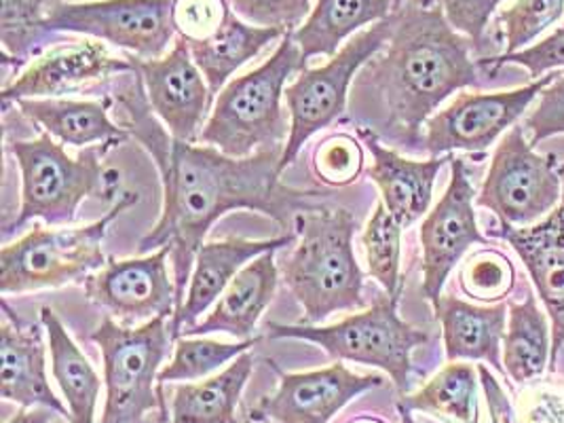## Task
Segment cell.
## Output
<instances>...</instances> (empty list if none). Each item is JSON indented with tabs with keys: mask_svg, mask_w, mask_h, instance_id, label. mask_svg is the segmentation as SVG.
Segmentation results:
<instances>
[{
	"mask_svg": "<svg viewBox=\"0 0 564 423\" xmlns=\"http://www.w3.org/2000/svg\"><path fill=\"white\" fill-rule=\"evenodd\" d=\"M398 413H400V423H416L412 417V411H409L404 404L398 402Z\"/></svg>",
	"mask_w": 564,
	"mask_h": 423,
	"instance_id": "cell-46",
	"label": "cell"
},
{
	"mask_svg": "<svg viewBox=\"0 0 564 423\" xmlns=\"http://www.w3.org/2000/svg\"><path fill=\"white\" fill-rule=\"evenodd\" d=\"M508 312L510 305L506 301L485 307L442 294L434 305V314L442 324L446 360L487 362L506 377L501 349L508 330Z\"/></svg>",
	"mask_w": 564,
	"mask_h": 423,
	"instance_id": "cell-22",
	"label": "cell"
},
{
	"mask_svg": "<svg viewBox=\"0 0 564 423\" xmlns=\"http://www.w3.org/2000/svg\"><path fill=\"white\" fill-rule=\"evenodd\" d=\"M398 303L383 294L370 310L333 326L269 322L267 335L271 339H301L319 345L338 362L386 370L398 392L406 397L411 388L412 351L430 344V335L404 322L398 314Z\"/></svg>",
	"mask_w": 564,
	"mask_h": 423,
	"instance_id": "cell-7",
	"label": "cell"
},
{
	"mask_svg": "<svg viewBox=\"0 0 564 423\" xmlns=\"http://www.w3.org/2000/svg\"><path fill=\"white\" fill-rule=\"evenodd\" d=\"M305 68L307 59L292 39V32H288L262 66L232 79L216 96L197 142L237 159L285 147L290 135L282 106L285 87L288 80Z\"/></svg>",
	"mask_w": 564,
	"mask_h": 423,
	"instance_id": "cell-4",
	"label": "cell"
},
{
	"mask_svg": "<svg viewBox=\"0 0 564 423\" xmlns=\"http://www.w3.org/2000/svg\"><path fill=\"white\" fill-rule=\"evenodd\" d=\"M522 128L531 132L529 142L533 147L564 133V75L541 91L538 106L527 115Z\"/></svg>",
	"mask_w": 564,
	"mask_h": 423,
	"instance_id": "cell-41",
	"label": "cell"
},
{
	"mask_svg": "<svg viewBox=\"0 0 564 423\" xmlns=\"http://www.w3.org/2000/svg\"><path fill=\"white\" fill-rule=\"evenodd\" d=\"M41 324L47 333L52 370L68 406V422L94 423L96 404L102 392V379L80 351L62 319L52 307H41Z\"/></svg>",
	"mask_w": 564,
	"mask_h": 423,
	"instance_id": "cell-27",
	"label": "cell"
},
{
	"mask_svg": "<svg viewBox=\"0 0 564 423\" xmlns=\"http://www.w3.org/2000/svg\"><path fill=\"white\" fill-rule=\"evenodd\" d=\"M275 370L280 386L250 409L252 422L330 423L354 398L383 386L381 375H358L343 362L308 372Z\"/></svg>",
	"mask_w": 564,
	"mask_h": 423,
	"instance_id": "cell-15",
	"label": "cell"
},
{
	"mask_svg": "<svg viewBox=\"0 0 564 423\" xmlns=\"http://www.w3.org/2000/svg\"><path fill=\"white\" fill-rule=\"evenodd\" d=\"M117 94L126 130L154 158L163 183L161 218L153 231L140 239L138 250L156 252L170 248L178 310L193 275L195 257L216 220L232 210L262 212L288 231L294 227V216L313 206L319 195L317 191L280 183L285 147L237 159L207 144L176 140L151 115L153 108L135 70L128 83L119 85Z\"/></svg>",
	"mask_w": 564,
	"mask_h": 423,
	"instance_id": "cell-1",
	"label": "cell"
},
{
	"mask_svg": "<svg viewBox=\"0 0 564 423\" xmlns=\"http://www.w3.org/2000/svg\"><path fill=\"white\" fill-rule=\"evenodd\" d=\"M564 0H516L499 15L506 32V53L522 52L558 20H563Z\"/></svg>",
	"mask_w": 564,
	"mask_h": 423,
	"instance_id": "cell-36",
	"label": "cell"
},
{
	"mask_svg": "<svg viewBox=\"0 0 564 423\" xmlns=\"http://www.w3.org/2000/svg\"><path fill=\"white\" fill-rule=\"evenodd\" d=\"M45 30L91 36L140 59L163 57L176 34L172 0L55 2L45 15Z\"/></svg>",
	"mask_w": 564,
	"mask_h": 423,
	"instance_id": "cell-11",
	"label": "cell"
},
{
	"mask_svg": "<svg viewBox=\"0 0 564 423\" xmlns=\"http://www.w3.org/2000/svg\"><path fill=\"white\" fill-rule=\"evenodd\" d=\"M478 375H480V386H482L485 398H487L490 422L516 423L513 402L506 394V390L501 388V383L495 379V375L485 365H478Z\"/></svg>",
	"mask_w": 564,
	"mask_h": 423,
	"instance_id": "cell-43",
	"label": "cell"
},
{
	"mask_svg": "<svg viewBox=\"0 0 564 423\" xmlns=\"http://www.w3.org/2000/svg\"><path fill=\"white\" fill-rule=\"evenodd\" d=\"M257 358L246 351L231 365L199 383H178L170 423H235L237 406L254 372Z\"/></svg>",
	"mask_w": 564,
	"mask_h": 423,
	"instance_id": "cell-26",
	"label": "cell"
},
{
	"mask_svg": "<svg viewBox=\"0 0 564 423\" xmlns=\"http://www.w3.org/2000/svg\"><path fill=\"white\" fill-rule=\"evenodd\" d=\"M359 133L372 158L368 178L379 186L387 212L402 225V229H409L430 212L437 174L453 158L412 161L383 147L375 133L368 130H359Z\"/></svg>",
	"mask_w": 564,
	"mask_h": 423,
	"instance_id": "cell-21",
	"label": "cell"
},
{
	"mask_svg": "<svg viewBox=\"0 0 564 423\" xmlns=\"http://www.w3.org/2000/svg\"><path fill=\"white\" fill-rule=\"evenodd\" d=\"M563 197L556 210L531 227H512L501 223L497 238L512 243L516 254L527 267L539 299L545 305V314L552 319V360L554 372L564 345V167Z\"/></svg>",
	"mask_w": 564,
	"mask_h": 423,
	"instance_id": "cell-18",
	"label": "cell"
},
{
	"mask_svg": "<svg viewBox=\"0 0 564 423\" xmlns=\"http://www.w3.org/2000/svg\"><path fill=\"white\" fill-rule=\"evenodd\" d=\"M43 0H2L0 43L7 64L22 66L47 43Z\"/></svg>",
	"mask_w": 564,
	"mask_h": 423,
	"instance_id": "cell-33",
	"label": "cell"
},
{
	"mask_svg": "<svg viewBox=\"0 0 564 423\" xmlns=\"http://www.w3.org/2000/svg\"><path fill=\"white\" fill-rule=\"evenodd\" d=\"M506 64L524 66L535 80L541 79L550 70H564V26L558 28L556 32H552L535 45H529L522 52L503 53L499 57L478 59L480 68H490V70H497Z\"/></svg>",
	"mask_w": 564,
	"mask_h": 423,
	"instance_id": "cell-40",
	"label": "cell"
},
{
	"mask_svg": "<svg viewBox=\"0 0 564 423\" xmlns=\"http://www.w3.org/2000/svg\"><path fill=\"white\" fill-rule=\"evenodd\" d=\"M55 411L47 406H34V409H22L18 415H13L7 423H52L55 420Z\"/></svg>",
	"mask_w": 564,
	"mask_h": 423,
	"instance_id": "cell-44",
	"label": "cell"
},
{
	"mask_svg": "<svg viewBox=\"0 0 564 423\" xmlns=\"http://www.w3.org/2000/svg\"><path fill=\"white\" fill-rule=\"evenodd\" d=\"M478 383L471 365L448 362L419 392L400 398V404L446 423H480Z\"/></svg>",
	"mask_w": 564,
	"mask_h": 423,
	"instance_id": "cell-30",
	"label": "cell"
},
{
	"mask_svg": "<svg viewBox=\"0 0 564 423\" xmlns=\"http://www.w3.org/2000/svg\"><path fill=\"white\" fill-rule=\"evenodd\" d=\"M513 402L516 423H564V381L535 379Z\"/></svg>",
	"mask_w": 564,
	"mask_h": 423,
	"instance_id": "cell-39",
	"label": "cell"
},
{
	"mask_svg": "<svg viewBox=\"0 0 564 423\" xmlns=\"http://www.w3.org/2000/svg\"><path fill=\"white\" fill-rule=\"evenodd\" d=\"M402 225L387 212L386 204L379 202L372 212L364 234L361 246L366 252L368 273L386 289V294L400 301L402 296Z\"/></svg>",
	"mask_w": 564,
	"mask_h": 423,
	"instance_id": "cell-31",
	"label": "cell"
},
{
	"mask_svg": "<svg viewBox=\"0 0 564 423\" xmlns=\"http://www.w3.org/2000/svg\"><path fill=\"white\" fill-rule=\"evenodd\" d=\"M471 41L444 18L440 4L402 2L393 32L351 85V115L359 130L406 151H423V128L440 105L478 85Z\"/></svg>",
	"mask_w": 564,
	"mask_h": 423,
	"instance_id": "cell-2",
	"label": "cell"
},
{
	"mask_svg": "<svg viewBox=\"0 0 564 423\" xmlns=\"http://www.w3.org/2000/svg\"><path fill=\"white\" fill-rule=\"evenodd\" d=\"M288 32L280 28L254 26L232 13L220 32L204 43H188L191 55L206 77L214 96H218L227 80L269 43L283 39Z\"/></svg>",
	"mask_w": 564,
	"mask_h": 423,
	"instance_id": "cell-28",
	"label": "cell"
},
{
	"mask_svg": "<svg viewBox=\"0 0 564 423\" xmlns=\"http://www.w3.org/2000/svg\"><path fill=\"white\" fill-rule=\"evenodd\" d=\"M232 13L229 0H172L174 30L186 43H204L216 36Z\"/></svg>",
	"mask_w": 564,
	"mask_h": 423,
	"instance_id": "cell-37",
	"label": "cell"
},
{
	"mask_svg": "<svg viewBox=\"0 0 564 423\" xmlns=\"http://www.w3.org/2000/svg\"><path fill=\"white\" fill-rule=\"evenodd\" d=\"M296 234L290 231L282 238L273 239H223L204 243L195 257L193 275L186 289L184 303L172 317V330L178 339L180 333L188 326H195L197 319L207 314V310L227 291L235 275L260 254L278 252L285 246L296 243Z\"/></svg>",
	"mask_w": 564,
	"mask_h": 423,
	"instance_id": "cell-19",
	"label": "cell"
},
{
	"mask_svg": "<svg viewBox=\"0 0 564 423\" xmlns=\"http://www.w3.org/2000/svg\"><path fill=\"white\" fill-rule=\"evenodd\" d=\"M561 75L563 73H550L520 89L457 96L425 123L423 151L432 158H442L453 151H487L501 133L512 130L541 91Z\"/></svg>",
	"mask_w": 564,
	"mask_h": 423,
	"instance_id": "cell-12",
	"label": "cell"
},
{
	"mask_svg": "<svg viewBox=\"0 0 564 423\" xmlns=\"http://www.w3.org/2000/svg\"><path fill=\"white\" fill-rule=\"evenodd\" d=\"M395 11L354 34L324 66L305 68L285 87L283 100L290 110V135L280 163L282 172L299 158L311 135L333 126L345 112L349 89L359 70L386 47L395 24Z\"/></svg>",
	"mask_w": 564,
	"mask_h": 423,
	"instance_id": "cell-9",
	"label": "cell"
},
{
	"mask_svg": "<svg viewBox=\"0 0 564 423\" xmlns=\"http://www.w3.org/2000/svg\"><path fill=\"white\" fill-rule=\"evenodd\" d=\"M20 112L41 130L70 147H117L126 142L129 132L110 119L112 98L102 100H64V98H34L15 102Z\"/></svg>",
	"mask_w": 564,
	"mask_h": 423,
	"instance_id": "cell-24",
	"label": "cell"
},
{
	"mask_svg": "<svg viewBox=\"0 0 564 423\" xmlns=\"http://www.w3.org/2000/svg\"><path fill=\"white\" fill-rule=\"evenodd\" d=\"M170 248L142 259L106 261L85 280V294L110 317L131 326L154 317H174L178 310L176 282L167 269Z\"/></svg>",
	"mask_w": 564,
	"mask_h": 423,
	"instance_id": "cell-13",
	"label": "cell"
},
{
	"mask_svg": "<svg viewBox=\"0 0 564 423\" xmlns=\"http://www.w3.org/2000/svg\"><path fill=\"white\" fill-rule=\"evenodd\" d=\"M138 202V193L128 191L91 225L77 229L36 225L24 238L4 246L0 250V292L7 296L85 282L106 264L102 243L108 227Z\"/></svg>",
	"mask_w": 564,
	"mask_h": 423,
	"instance_id": "cell-6",
	"label": "cell"
},
{
	"mask_svg": "<svg viewBox=\"0 0 564 423\" xmlns=\"http://www.w3.org/2000/svg\"><path fill=\"white\" fill-rule=\"evenodd\" d=\"M474 186L467 176L465 161L451 159V183L442 199L427 212L421 225L423 250V296L436 305L451 271L474 243H488L480 234L474 210Z\"/></svg>",
	"mask_w": 564,
	"mask_h": 423,
	"instance_id": "cell-14",
	"label": "cell"
},
{
	"mask_svg": "<svg viewBox=\"0 0 564 423\" xmlns=\"http://www.w3.org/2000/svg\"><path fill=\"white\" fill-rule=\"evenodd\" d=\"M503 0H437L448 24L467 36L474 47L482 43L485 30Z\"/></svg>",
	"mask_w": 564,
	"mask_h": 423,
	"instance_id": "cell-42",
	"label": "cell"
},
{
	"mask_svg": "<svg viewBox=\"0 0 564 423\" xmlns=\"http://www.w3.org/2000/svg\"><path fill=\"white\" fill-rule=\"evenodd\" d=\"M0 328V397L22 409L47 406L68 420V406L55 397L47 379L45 344L36 324H24L2 303Z\"/></svg>",
	"mask_w": 564,
	"mask_h": 423,
	"instance_id": "cell-20",
	"label": "cell"
},
{
	"mask_svg": "<svg viewBox=\"0 0 564 423\" xmlns=\"http://www.w3.org/2000/svg\"><path fill=\"white\" fill-rule=\"evenodd\" d=\"M128 59L140 75L147 100L161 123L176 140L195 142L212 110L214 94L197 68L188 43L178 39L170 52L156 59H140L135 55Z\"/></svg>",
	"mask_w": 564,
	"mask_h": 423,
	"instance_id": "cell-16",
	"label": "cell"
},
{
	"mask_svg": "<svg viewBox=\"0 0 564 423\" xmlns=\"http://www.w3.org/2000/svg\"><path fill=\"white\" fill-rule=\"evenodd\" d=\"M108 149L112 147H87L78 158H70L47 132L7 142L22 172V206L7 231L22 229L34 218L47 225L73 223L83 199L102 188V158Z\"/></svg>",
	"mask_w": 564,
	"mask_h": 423,
	"instance_id": "cell-8",
	"label": "cell"
},
{
	"mask_svg": "<svg viewBox=\"0 0 564 423\" xmlns=\"http://www.w3.org/2000/svg\"><path fill=\"white\" fill-rule=\"evenodd\" d=\"M347 423H387L381 417H375V415H358L354 420H349Z\"/></svg>",
	"mask_w": 564,
	"mask_h": 423,
	"instance_id": "cell-47",
	"label": "cell"
},
{
	"mask_svg": "<svg viewBox=\"0 0 564 423\" xmlns=\"http://www.w3.org/2000/svg\"><path fill=\"white\" fill-rule=\"evenodd\" d=\"M133 73L128 57H115L100 41L57 45L36 57L24 73L2 87V106L34 98H57L83 87Z\"/></svg>",
	"mask_w": 564,
	"mask_h": 423,
	"instance_id": "cell-17",
	"label": "cell"
},
{
	"mask_svg": "<svg viewBox=\"0 0 564 423\" xmlns=\"http://www.w3.org/2000/svg\"><path fill=\"white\" fill-rule=\"evenodd\" d=\"M358 218L347 208L308 206L294 216L296 243L280 264L285 289L303 310L301 324H322L336 312L364 307V271L354 238Z\"/></svg>",
	"mask_w": 564,
	"mask_h": 423,
	"instance_id": "cell-3",
	"label": "cell"
},
{
	"mask_svg": "<svg viewBox=\"0 0 564 423\" xmlns=\"http://www.w3.org/2000/svg\"><path fill=\"white\" fill-rule=\"evenodd\" d=\"M311 167L322 185L333 188L354 185L364 172L361 142L351 133H333L315 147Z\"/></svg>",
	"mask_w": 564,
	"mask_h": 423,
	"instance_id": "cell-35",
	"label": "cell"
},
{
	"mask_svg": "<svg viewBox=\"0 0 564 423\" xmlns=\"http://www.w3.org/2000/svg\"><path fill=\"white\" fill-rule=\"evenodd\" d=\"M563 197V174L552 158L533 151L524 128L513 126L497 144L476 204L512 227H531L556 210Z\"/></svg>",
	"mask_w": 564,
	"mask_h": 423,
	"instance_id": "cell-10",
	"label": "cell"
},
{
	"mask_svg": "<svg viewBox=\"0 0 564 423\" xmlns=\"http://www.w3.org/2000/svg\"><path fill=\"white\" fill-rule=\"evenodd\" d=\"M404 2H412V4H421V7H434L437 0H404Z\"/></svg>",
	"mask_w": 564,
	"mask_h": 423,
	"instance_id": "cell-48",
	"label": "cell"
},
{
	"mask_svg": "<svg viewBox=\"0 0 564 423\" xmlns=\"http://www.w3.org/2000/svg\"><path fill=\"white\" fill-rule=\"evenodd\" d=\"M258 344V337L248 339V341H239V344H220L214 339H191V337H180L176 339L174 347V358L170 365H165L156 386H159V394H163V388L167 383H176V381H202L207 379L212 372L231 365L235 358H239L241 354L250 351Z\"/></svg>",
	"mask_w": 564,
	"mask_h": 423,
	"instance_id": "cell-32",
	"label": "cell"
},
{
	"mask_svg": "<svg viewBox=\"0 0 564 423\" xmlns=\"http://www.w3.org/2000/svg\"><path fill=\"white\" fill-rule=\"evenodd\" d=\"M404 0H317L305 24L292 32L305 59L333 57L358 30L389 18Z\"/></svg>",
	"mask_w": 564,
	"mask_h": 423,
	"instance_id": "cell-25",
	"label": "cell"
},
{
	"mask_svg": "<svg viewBox=\"0 0 564 423\" xmlns=\"http://www.w3.org/2000/svg\"><path fill=\"white\" fill-rule=\"evenodd\" d=\"M232 11L254 26L294 32L311 13V0H229Z\"/></svg>",
	"mask_w": 564,
	"mask_h": 423,
	"instance_id": "cell-38",
	"label": "cell"
},
{
	"mask_svg": "<svg viewBox=\"0 0 564 423\" xmlns=\"http://www.w3.org/2000/svg\"><path fill=\"white\" fill-rule=\"evenodd\" d=\"M280 282L275 252L260 254L246 264L220 294L214 310L195 326H188L180 337H204L209 333H227L235 339H254L258 319L271 305ZM178 337V339H180Z\"/></svg>",
	"mask_w": 564,
	"mask_h": 423,
	"instance_id": "cell-23",
	"label": "cell"
},
{
	"mask_svg": "<svg viewBox=\"0 0 564 423\" xmlns=\"http://www.w3.org/2000/svg\"><path fill=\"white\" fill-rule=\"evenodd\" d=\"M243 423H257V422H252V420H250V417H246V422Z\"/></svg>",
	"mask_w": 564,
	"mask_h": 423,
	"instance_id": "cell-49",
	"label": "cell"
},
{
	"mask_svg": "<svg viewBox=\"0 0 564 423\" xmlns=\"http://www.w3.org/2000/svg\"><path fill=\"white\" fill-rule=\"evenodd\" d=\"M172 317H154L142 326H126L106 316L91 333L104 362V402L100 423H144L153 411L170 422L167 402L159 394V372L176 341Z\"/></svg>",
	"mask_w": 564,
	"mask_h": 423,
	"instance_id": "cell-5",
	"label": "cell"
},
{
	"mask_svg": "<svg viewBox=\"0 0 564 423\" xmlns=\"http://www.w3.org/2000/svg\"><path fill=\"white\" fill-rule=\"evenodd\" d=\"M552 326L529 292L522 303H512L503 339V369L516 386H529L550 370Z\"/></svg>",
	"mask_w": 564,
	"mask_h": 423,
	"instance_id": "cell-29",
	"label": "cell"
},
{
	"mask_svg": "<svg viewBox=\"0 0 564 423\" xmlns=\"http://www.w3.org/2000/svg\"><path fill=\"white\" fill-rule=\"evenodd\" d=\"M459 286L478 303H503L516 286V269L501 250L482 248L462 264Z\"/></svg>",
	"mask_w": 564,
	"mask_h": 423,
	"instance_id": "cell-34",
	"label": "cell"
},
{
	"mask_svg": "<svg viewBox=\"0 0 564 423\" xmlns=\"http://www.w3.org/2000/svg\"><path fill=\"white\" fill-rule=\"evenodd\" d=\"M119 186H121V172H119V170H112V167L104 170L102 188H100L104 195L110 197V193H115Z\"/></svg>",
	"mask_w": 564,
	"mask_h": 423,
	"instance_id": "cell-45",
	"label": "cell"
}]
</instances>
